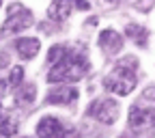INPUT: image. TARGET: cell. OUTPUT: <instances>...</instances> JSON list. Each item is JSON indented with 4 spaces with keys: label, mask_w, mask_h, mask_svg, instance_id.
<instances>
[{
    "label": "cell",
    "mask_w": 155,
    "mask_h": 138,
    "mask_svg": "<svg viewBox=\"0 0 155 138\" xmlns=\"http://www.w3.org/2000/svg\"><path fill=\"white\" fill-rule=\"evenodd\" d=\"M65 52H67V43H56V45H52L50 52H48V65H50V67L56 65V63L65 56Z\"/></svg>",
    "instance_id": "obj_14"
},
{
    "label": "cell",
    "mask_w": 155,
    "mask_h": 138,
    "mask_svg": "<svg viewBox=\"0 0 155 138\" xmlns=\"http://www.w3.org/2000/svg\"><path fill=\"white\" fill-rule=\"evenodd\" d=\"M22 80H24V67H19V65L11 67V73H9V86H11V89H17L19 84H22Z\"/></svg>",
    "instance_id": "obj_15"
},
{
    "label": "cell",
    "mask_w": 155,
    "mask_h": 138,
    "mask_svg": "<svg viewBox=\"0 0 155 138\" xmlns=\"http://www.w3.org/2000/svg\"><path fill=\"white\" fill-rule=\"evenodd\" d=\"M155 7V0H134V9L140 13H149Z\"/></svg>",
    "instance_id": "obj_16"
},
{
    "label": "cell",
    "mask_w": 155,
    "mask_h": 138,
    "mask_svg": "<svg viewBox=\"0 0 155 138\" xmlns=\"http://www.w3.org/2000/svg\"><path fill=\"white\" fill-rule=\"evenodd\" d=\"M88 56L84 45H67L65 56L52 65L48 73V82L50 84H67V82H78L88 73Z\"/></svg>",
    "instance_id": "obj_1"
},
{
    "label": "cell",
    "mask_w": 155,
    "mask_h": 138,
    "mask_svg": "<svg viewBox=\"0 0 155 138\" xmlns=\"http://www.w3.org/2000/svg\"><path fill=\"white\" fill-rule=\"evenodd\" d=\"M9 63H11V58H9V54L0 50V69H5V67H7Z\"/></svg>",
    "instance_id": "obj_18"
},
{
    "label": "cell",
    "mask_w": 155,
    "mask_h": 138,
    "mask_svg": "<svg viewBox=\"0 0 155 138\" xmlns=\"http://www.w3.org/2000/svg\"><path fill=\"white\" fill-rule=\"evenodd\" d=\"M125 35L127 39H131V43H136L138 48H147L149 45V28L142 24H127L125 26Z\"/></svg>",
    "instance_id": "obj_11"
},
{
    "label": "cell",
    "mask_w": 155,
    "mask_h": 138,
    "mask_svg": "<svg viewBox=\"0 0 155 138\" xmlns=\"http://www.w3.org/2000/svg\"><path fill=\"white\" fill-rule=\"evenodd\" d=\"M101 5L106 9H114V7H119V0H101Z\"/></svg>",
    "instance_id": "obj_19"
},
{
    "label": "cell",
    "mask_w": 155,
    "mask_h": 138,
    "mask_svg": "<svg viewBox=\"0 0 155 138\" xmlns=\"http://www.w3.org/2000/svg\"><path fill=\"white\" fill-rule=\"evenodd\" d=\"M88 114L95 116L97 121H101L106 125L114 123L116 119H119V104H116L114 99H108V97H104V99H95L88 108Z\"/></svg>",
    "instance_id": "obj_6"
},
{
    "label": "cell",
    "mask_w": 155,
    "mask_h": 138,
    "mask_svg": "<svg viewBox=\"0 0 155 138\" xmlns=\"http://www.w3.org/2000/svg\"><path fill=\"white\" fill-rule=\"evenodd\" d=\"M97 45H99L106 54L114 56V54H119L123 50V37L114 28H106V30L99 32V37H97Z\"/></svg>",
    "instance_id": "obj_8"
},
{
    "label": "cell",
    "mask_w": 155,
    "mask_h": 138,
    "mask_svg": "<svg viewBox=\"0 0 155 138\" xmlns=\"http://www.w3.org/2000/svg\"><path fill=\"white\" fill-rule=\"evenodd\" d=\"M0 7H2V0H0Z\"/></svg>",
    "instance_id": "obj_22"
},
{
    "label": "cell",
    "mask_w": 155,
    "mask_h": 138,
    "mask_svg": "<svg viewBox=\"0 0 155 138\" xmlns=\"http://www.w3.org/2000/svg\"><path fill=\"white\" fill-rule=\"evenodd\" d=\"M17 127H19V123H17V116H5L2 121H0V134L2 136H15L17 134Z\"/></svg>",
    "instance_id": "obj_13"
},
{
    "label": "cell",
    "mask_w": 155,
    "mask_h": 138,
    "mask_svg": "<svg viewBox=\"0 0 155 138\" xmlns=\"http://www.w3.org/2000/svg\"><path fill=\"white\" fill-rule=\"evenodd\" d=\"M7 91H9V86H7V82H2V80H0V99H2V97L7 95Z\"/></svg>",
    "instance_id": "obj_20"
},
{
    "label": "cell",
    "mask_w": 155,
    "mask_h": 138,
    "mask_svg": "<svg viewBox=\"0 0 155 138\" xmlns=\"http://www.w3.org/2000/svg\"><path fill=\"white\" fill-rule=\"evenodd\" d=\"M138 58L136 56H123L119 63L112 67V71L104 78V86L106 91L119 95V97H125L129 95L136 84H138Z\"/></svg>",
    "instance_id": "obj_2"
},
{
    "label": "cell",
    "mask_w": 155,
    "mask_h": 138,
    "mask_svg": "<svg viewBox=\"0 0 155 138\" xmlns=\"http://www.w3.org/2000/svg\"><path fill=\"white\" fill-rule=\"evenodd\" d=\"M127 125L134 134L138 136H151L155 130V108L144 106L142 102H138L136 106L129 108V116H127Z\"/></svg>",
    "instance_id": "obj_3"
},
{
    "label": "cell",
    "mask_w": 155,
    "mask_h": 138,
    "mask_svg": "<svg viewBox=\"0 0 155 138\" xmlns=\"http://www.w3.org/2000/svg\"><path fill=\"white\" fill-rule=\"evenodd\" d=\"M78 95L80 93H78V89H73V86H56V89H52L48 93L45 102L54 104V106H65V104H73L78 99Z\"/></svg>",
    "instance_id": "obj_9"
},
{
    "label": "cell",
    "mask_w": 155,
    "mask_h": 138,
    "mask_svg": "<svg viewBox=\"0 0 155 138\" xmlns=\"http://www.w3.org/2000/svg\"><path fill=\"white\" fill-rule=\"evenodd\" d=\"M0 112H2V104H0Z\"/></svg>",
    "instance_id": "obj_21"
},
{
    "label": "cell",
    "mask_w": 155,
    "mask_h": 138,
    "mask_svg": "<svg viewBox=\"0 0 155 138\" xmlns=\"http://www.w3.org/2000/svg\"><path fill=\"white\" fill-rule=\"evenodd\" d=\"M73 9L88 11L91 2L88 0H52V5L48 7V17L52 22H65Z\"/></svg>",
    "instance_id": "obj_5"
},
{
    "label": "cell",
    "mask_w": 155,
    "mask_h": 138,
    "mask_svg": "<svg viewBox=\"0 0 155 138\" xmlns=\"http://www.w3.org/2000/svg\"><path fill=\"white\" fill-rule=\"evenodd\" d=\"M39 48H41V43H39L37 37H22L15 41V52L19 54V58H24V61H30V58L37 56Z\"/></svg>",
    "instance_id": "obj_10"
},
{
    "label": "cell",
    "mask_w": 155,
    "mask_h": 138,
    "mask_svg": "<svg viewBox=\"0 0 155 138\" xmlns=\"http://www.w3.org/2000/svg\"><path fill=\"white\" fill-rule=\"evenodd\" d=\"M35 24V17H32V11L26 9L24 5L19 2H13L7 11V19L2 24V32L5 35H15V32H22L26 28H30Z\"/></svg>",
    "instance_id": "obj_4"
},
{
    "label": "cell",
    "mask_w": 155,
    "mask_h": 138,
    "mask_svg": "<svg viewBox=\"0 0 155 138\" xmlns=\"http://www.w3.org/2000/svg\"><path fill=\"white\" fill-rule=\"evenodd\" d=\"M15 99L19 106H32L35 99H37V86L32 82L28 84H19L17 86V93H15Z\"/></svg>",
    "instance_id": "obj_12"
},
{
    "label": "cell",
    "mask_w": 155,
    "mask_h": 138,
    "mask_svg": "<svg viewBox=\"0 0 155 138\" xmlns=\"http://www.w3.org/2000/svg\"><path fill=\"white\" fill-rule=\"evenodd\" d=\"M142 99H149V104H155V84H151V86L142 93Z\"/></svg>",
    "instance_id": "obj_17"
},
{
    "label": "cell",
    "mask_w": 155,
    "mask_h": 138,
    "mask_svg": "<svg viewBox=\"0 0 155 138\" xmlns=\"http://www.w3.org/2000/svg\"><path fill=\"white\" fill-rule=\"evenodd\" d=\"M37 136L39 138H67V132L69 127L61 121V119H56V116H41L37 123Z\"/></svg>",
    "instance_id": "obj_7"
}]
</instances>
